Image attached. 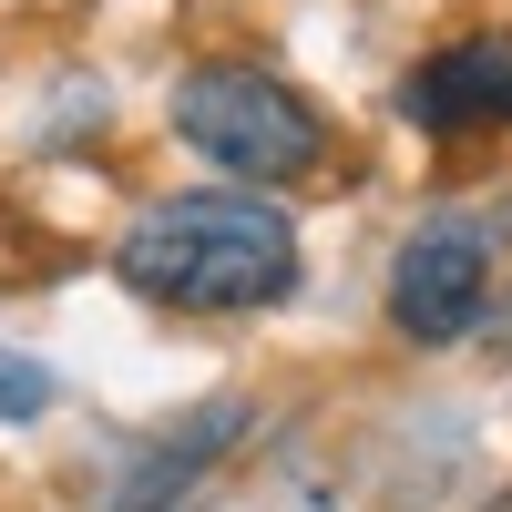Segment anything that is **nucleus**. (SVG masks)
<instances>
[{"mask_svg": "<svg viewBox=\"0 0 512 512\" xmlns=\"http://www.w3.org/2000/svg\"><path fill=\"white\" fill-rule=\"evenodd\" d=\"M400 113L420 134H502L512 123V31H461L400 72Z\"/></svg>", "mask_w": 512, "mask_h": 512, "instance_id": "nucleus-4", "label": "nucleus"}, {"mask_svg": "<svg viewBox=\"0 0 512 512\" xmlns=\"http://www.w3.org/2000/svg\"><path fill=\"white\" fill-rule=\"evenodd\" d=\"M52 400H62V379H52V369H41L31 349H0V420H41Z\"/></svg>", "mask_w": 512, "mask_h": 512, "instance_id": "nucleus-6", "label": "nucleus"}, {"mask_svg": "<svg viewBox=\"0 0 512 512\" xmlns=\"http://www.w3.org/2000/svg\"><path fill=\"white\" fill-rule=\"evenodd\" d=\"M164 123H175V144L205 164V175H226V185H297V175H318V154H328V113L297 93V82L277 72H256V62H195L175 82V103H164Z\"/></svg>", "mask_w": 512, "mask_h": 512, "instance_id": "nucleus-2", "label": "nucleus"}, {"mask_svg": "<svg viewBox=\"0 0 512 512\" xmlns=\"http://www.w3.org/2000/svg\"><path fill=\"white\" fill-rule=\"evenodd\" d=\"M113 277L144 308H175V318H256V308H287L297 297L308 246H297V216L267 185L216 175L195 195H154L113 236Z\"/></svg>", "mask_w": 512, "mask_h": 512, "instance_id": "nucleus-1", "label": "nucleus"}, {"mask_svg": "<svg viewBox=\"0 0 512 512\" xmlns=\"http://www.w3.org/2000/svg\"><path fill=\"white\" fill-rule=\"evenodd\" d=\"M246 431H256V410H246V400H205V410H185V420H164V431L113 472V512H185L195 482L216 472V461H226Z\"/></svg>", "mask_w": 512, "mask_h": 512, "instance_id": "nucleus-5", "label": "nucleus"}, {"mask_svg": "<svg viewBox=\"0 0 512 512\" xmlns=\"http://www.w3.org/2000/svg\"><path fill=\"white\" fill-rule=\"evenodd\" d=\"M492 267H502L492 216H472V205L420 216L400 236V256H390V328L410 349H461L492 318Z\"/></svg>", "mask_w": 512, "mask_h": 512, "instance_id": "nucleus-3", "label": "nucleus"}]
</instances>
